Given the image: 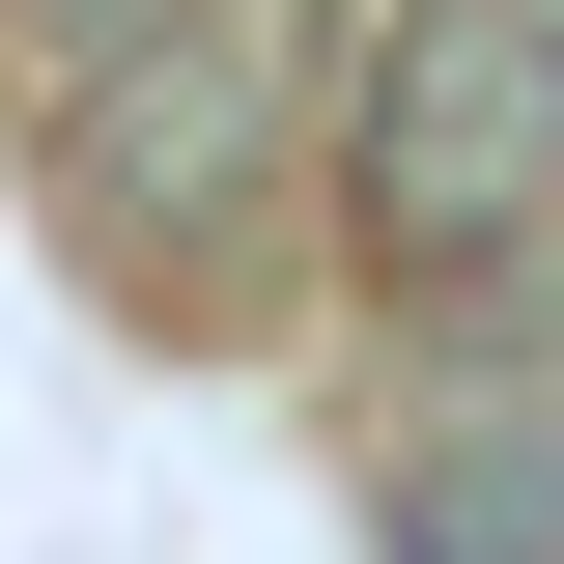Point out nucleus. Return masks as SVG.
Wrapping results in <instances>:
<instances>
[{"instance_id":"f257e3e1","label":"nucleus","mask_w":564,"mask_h":564,"mask_svg":"<svg viewBox=\"0 0 564 564\" xmlns=\"http://www.w3.org/2000/svg\"><path fill=\"white\" fill-rule=\"evenodd\" d=\"M339 226L423 311H480V282L564 254V0H367V57H339Z\"/></svg>"},{"instance_id":"f03ea898","label":"nucleus","mask_w":564,"mask_h":564,"mask_svg":"<svg viewBox=\"0 0 564 564\" xmlns=\"http://www.w3.org/2000/svg\"><path fill=\"white\" fill-rule=\"evenodd\" d=\"M254 170H282V0H198V29H141V57L57 85V198L141 282L198 254V226H254Z\"/></svg>"},{"instance_id":"7ed1b4c3","label":"nucleus","mask_w":564,"mask_h":564,"mask_svg":"<svg viewBox=\"0 0 564 564\" xmlns=\"http://www.w3.org/2000/svg\"><path fill=\"white\" fill-rule=\"evenodd\" d=\"M395 564H564V311H536V282H480L452 367H423V423H395Z\"/></svg>"},{"instance_id":"20e7f679","label":"nucleus","mask_w":564,"mask_h":564,"mask_svg":"<svg viewBox=\"0 0 564 564\" xmlns=\"http://www.w3.org/2000/svg\"><path fill=\"white\" fill-rule=\"evenodd\" d=\"M141 29H198V0H29V57H57V85H85V57H141Z\"/></svg>"}]
</instances>
